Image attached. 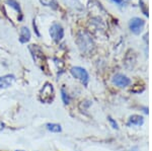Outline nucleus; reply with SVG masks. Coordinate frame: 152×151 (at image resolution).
<instances>
[{"label":"nucleus","mask_w":152,"mask_h":151,"mask_svg":"<svg viewBox=\"0 0 152 151\" xmlns=\"http://www.w3.org/2000/svg\"><path fill=\"white\" fill-rule=\"evenodd\" d=\"M28 50H29V52L31 53L33 59L37 64V66H39L42 70L45 71L46 67H47V63H46L45 56H44V53H43V51H42V49L39 47L38 45H31L28 47Z\"/></svg>","instance_id":"nucleus-1"},{"label":"nucleus","mask_w":152,"mask_h":151,"mask_svg":"<svg viewBox=\"0 0 152 151\" xmlns=\"http://www.w3.org/2000/svg\"><path fill=\"white\" fill-rule=\"evenodd\" d=\"M55 97V90L51 83H45L40 92V101L45 104H51Z\"/></svg>","instance_id":"nucleus-2"},{"label":"nucleus","mask_w":152,"mask_h":151,"mask_svg":"<svg viewBox=\"0 0 152 151\" xmlns=\"http://www.w3.org/2000/svg\"><path fill=\"white\" fill-rule=\"evenodd\" d=\"M70 72L73 77H75L76 79L80 80L84 85H87L88 80H89V75H88L87 71L84 69V68L76 66V67L71 68Z\"/></svg>","instance_id":"nucleus-3"},{"label":"nucleus","mask_w":152,"mask_h":151,"mask_svg":"<svg viewBox=\"0 0 152 151\" xmlns=\"http://www.w3.org/2000/svg\"><path fill=\"white\" fill-rule=\"evenodd\" d=\"M77 43H78V46H79L80 50L83 51V52H89V51L91 50L92 46H94L92 40L87 35H85V34H82L81 36H78Z\"/></svg>","instance_id":"nucleus-4"},{"label":"nucleus","mask_w":152,"mask_h":151,"mask_svg":"<svg viewBox=\"0 0 152 151\" xmlns=\"http://www.w3.org/2000/svg\"><path fill=\"white\" fill-rule=\"evenodd\" d=\"M50 36L56 43H59L64 36V30L59 23H54L50 28Z\"/></svg>","instance_id":"nucleus-5"},{"label":"nucleus","mask_w":152,"mask_h":151,"mask_svg":"<svg viewBox=\"0 0 152 151\" xmlns=\"http://www.w3.org/2000/svg\"><path fill=\"white\" fill-rule=\"evenodd\" d=\"M145 24V21L143 20L140 18H134L130 20L129 23V28L131 31L135 35H139L141 33L142 30H143V26Z\"/></svg>","instance_id":"nucleus-6"},{"label":"nucleus","mask_w":152,"mask_h":151,"mask_svg":"<svg viewBox=\"0 0 152 151\" xmlns=\"http://www.w3.org/2000/svg\"><path fill=\"white\" fill-rule=\"evenodd\" d=\"M112 81L115 85H117V86H119V87H127L128 85H130V83H131L130 78H128L126 75L120 74V73L114 75Z\"/></svg>","instance_id":"nucleus-7"},{"label":"nucleus","mask_w":152,"mask_h":151,"mask_svg":"<svg viewBox=\"0 0 152 151\" xmlns=\"http://www.w3.org/2000/svg\"><path fill=\"white\" fill-rule=\"evenodd\" d=\"M15 80V76L13 74H6L0 77V88H8L11 86L13 81Z\"/></svg>","instance_id":"nucleus-8"},{"label":"nucleus","mask_w":152,"mask_h":151,"mask_svg":"<svg viewBox=\"0 0 152 151\" xmlns=\"http://www.w3.org/2000/svg\"><path fill=\"white\" fill-rule=\"evenodd\" d=\"M31 40V31L26 26H23L20 30V36H19V42L21 44H26Z\"/></svg>","instance_id":"nucleus-9"},{"label":"nucleus","mask_w":152,"mask_h":151,"mask_svg":"<svg viewBox=\"0 0 152 151\" xmlns=\"http://www.w3.org/2000/svg\"><path fill=\"white\" fill-rule=\"evenodd\" d=\"M144 123V119L142 116L139 115H133L129 118L128 125L129 126H141Z\"/></svg>","instance_id":"nucleus-10"},{"label":"nucleus","mask_w":152,"mask_h":151,"mask_svg":"<svg viewBox=\"0 0 152 151\" xmlns=\"http://www.w3.org/2000/svg\"><path fill=\"white\" fill-rule=\"evenodd\" d=\"M47 129L50 131V132H53V133H60L61 131H62V127H61V125L56 124V123L47 124Z\"/></svg>","instance_id":"nucleus-11"},{"label":"nucleus","mask_w":152,"mask_h":151,"mask_svg":"<svg viewBox=\"0 0 152 151\" xmlns=\"http://www.w3.org/2000/svg\"><path fill=\"white\" fill-rule=\"evenodd\" d=\"M6 3L8 4L9 6H11L13 9H15L16 11L21 13V9H20V6H19L18 2L16 0H6Z\"/></svg>","instance_id":"nucleus-12"},{"label":"nucleus","mask_w":152,"mask_h":151,"mask_svg":"<svg viewBox=\"0 0 152 151\" xmlns=\"http://www.w3.org/2000/svg\"><path fill=\"white\" fill-rule=\"evenodd\" d=\"M61 97H62V101L65 104H68L70 103V96H69V94L65 91L64 88L61 89Z\"/></svg>","instance_id":"nucleus-13"},{"label":"nucleus","mask_w":152,"mask_h":151,"mask_svg":"<svg viewBox=\"0 0 152 151\" xmlns=\"http://www.w3.org/2000/svg\"><path fill=\"white\" fill-rule=\"evenodd\" d=\"M109 121H110V123L112 124L113 128H114V129H119V127H118V124H117V122L113 120V119L111 118V117H109Z\"/></svg>","instance_id":"nucleus-14"},{"label":"nucleus","mask_w":152,"mask_h":151,"mask_svg":"<svg viewBox=\"0 0 152 151\" xmlns=\"http://www.w3.org/2000/svg\"><path fill=\"white\" fill-rule=\"evenodd\" d=\"M113 2H116L117 4H119L120 6H123V4H125V2L123 0H112Z\"/></svg>","instance_id":"nucleus-15"},{"label":"nucleus","mask_w":152,"mask_h":151,"mask_svg":"<svg viewBox=\"0 0 152 151\" xmlns=\"http://www.w3.org/2000/svg\"><path fill=\"white\" fill-rule=\"evenodd\" d=\"M4 128H5V124H4V123H2V122L0 121V131H2Z\"/></svg>","instance_id":"nucleus-16"},{"label":"nucleus","mask_w":152,"mask_h":151,"mask_svg":"<svg viewBox=\"0 0 152 151\" xmlns=\"http://www.w3.org/2000/svg\"><path fill=\"white\" fill-rule=\"evenodd\" d=\"M131 151H138V150H137V149H136V148H134V149H132Z\"/></svg>","instance_id":"nucleus-17"},{"label":"nucleus","mask_w":152,"mask_h":151,"mask_svg":"<svg viewBox=\"0 0 152 151\" xmlns=\"http://www.w3.org/2000/svg\"><path fill=\"white\" fill-rule=\"evenodd\" d=\"M15 151H23V150H15Z\"/></svg>","instance_id":"nucleus-18"}]
</instances>
